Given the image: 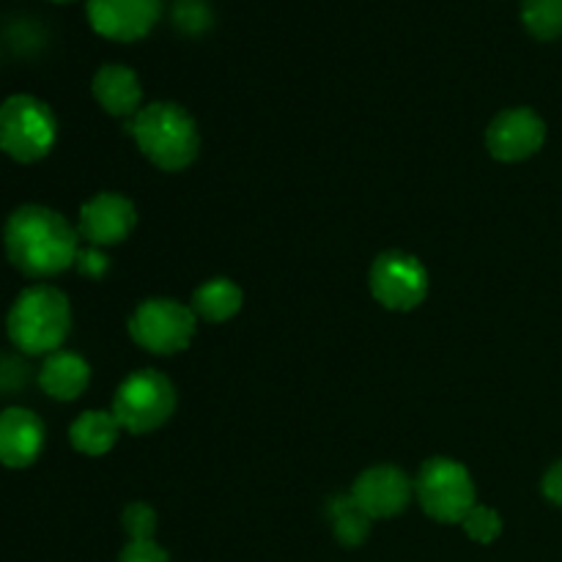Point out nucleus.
Here are the masks:
<instances>
[{
  "label": "nucleus",
  "mask_w": 562,
  "mask_h": 562,
  "mask_svg": "<svg viewBox=\"0 0 562 562\" xmlns=\"http://www.w3.org/2000/svg\"><path fill=\"white\" fill-rule=\"evenodd\" d=\"M77 234L64 214L27 203L11 212L3 228V247L11 267L25 278H55L77 261Z\"/></svg>",
  "instance_id": "obj_1"
},
{
  "label": "nucleus",
  "mask_w": 562,
  "mask_h": 562,
  "mask_svg": "<svg viewBox=\"0 0 562 562\" xmlns=\"http://www.w3.org/2000/svg\"><path fill=\"white\" fill-rule=\"evenodd\" d=\"M71 329L69 300L55 285H31L22 291L5 316V333L22 355H53Z\"/></svg>",
  "instance_id": "obj_2"
},
{
  "label": "nucleus",
  "mask_w": 562,
  "mask_h": 562,
  "mask_svg": "<svg viewBox=\"0 0 562 562\" xmlns=\"http://www.w3.org/2000/svg\"><path fill=\"white\" fill-rule=\"evenodd\" d=\"M143 157L159 170H184L198 157V126L184 108L173 102H154L140 108L130 124Z\"/></svg>",
  "instance_id": "obj_3"
},
{
  "label": "nucleus",
  "mask_w": 562,
  "mask_h": 562,
  "mask_svg": "<svg viewBox=\"0 0 562 562\" xmlns=\"http://www.w3.org/2000/svg\"><path fill=\"white\" fill-rule=\"evenodd\" d=\"M58 137L55 115L42 99L14 93L0 104V151L16 162H38L47 157Z\"/></svg>",
  "instance_id": "obj_4"
},
{
  "label": "nucleus",
  "mask_w": 562,
  "mask_h": 562,
  "mask_svg": "<svg viewBox=\"0 0 562 562\" xmlns=\"http://www.w3.org/2000/svg\"><path fill=\"white\" fill-rule=\"evenodd\" d=\"M415 494L426 516L442 525H461V519L477 505L475 483L467 467L445 456L428 459L420 467Z\"/></svg>",
  "instance_id": "obj_5"
},
{
  "label": "nucleus",
  "mask_w": 562,
  "mask_h": 562,
  "mask_svg": "<svg viewBox=\"0 0 562 562\" xmlns=\"http://www.w3.org/2000/svg\"><path fill=\"white\" fill-rule=\"evenodd\" d=\"M176 409V390L159 371L143 368L126 376L115 390L113 415L130 434L157 431Z\"/></svg>",
  "instance_id": "obj_6"
},
{
  "label": "nucleus",
  "mask_w": 562,
  "mask_h": 562,
  "mask_svg": "<svg viewBox=\"0 0 562 562\" xmlns=\"http://www.w3.org/2000/svg\"><path fill=\"white\" fill-rule=\"evenodd\" d=\"M130 335L151 355H176L195 335V313L176 300H146L132 313Z\"/></svg>",
  "instance_id": "obj_7"
},
{
  "label": "nucleus",
  "mask_w": 562,
  "mask_h": 562,
  "mask_svg": "<svg viewBox=\"0 0 562 562\" xmlns=\"http://www.w3.org/2000/svg\"><path fill=\"white\" fill-rule=\"evenodd\" d=\"M371 294L387 311H412L428 294V272L420 258L401 250H387L371 263Z\"/></svg>",
  "instance_id": "obj_8"
},
{
  "label": "nucleus",
  "mask_w": 562,
  "mask_h": 562,
  "mask_svg": "<svg viewBox=\"0 0 562 562\" xmlns=\"http://www.w3.org/2000/svg\"><path fill=\"white\" fill-rule=\"evenodd\" d=\"M547 140V124L530 108L503 110L486 130V146L499 162H521L541 151Z\"/></svg>",
  "instance_id": "obj_9"
},
{
  "label": "nucleus",
  "mask_w": 562,
  "mask_h": 562,
  "mask_svg": "<svg viewBox=\"0 0 562 562\" xmlns=\"http://www.w3.org/2000/svg\"><path fill=\"white\" fill-rule=\"evenodd\" d=\"M415 483L398 467H371L351 486V497L371 519H390L409 508Z\"/></svg>",
  "instance_id": "obj_10"
},
{
  "label": "nucleus",
  "mask_w": 562,
  "mask_h": 562,
  "mask_svg": "<svg viewBox=\"0 0 562 562\" xmlns=\"http://www.w3.org/2000/svg\"><path fill=\"white\" fill-rule=\"evenodd\" d=\"M162 0H88V22L113 42L143 38L159 20Z\"/></svg>",
  "instance_id": "obj_11"
},
{
  "label": "nucleus",
  "mask_w": 562,
  "mask_h": 562,
  "mask_svg": "<svg viewBox=\"0 0 562 562\" xmlns=\"http://www.w3.org/2000/svg\"><path fill=\"white\" fill-rule=\"evenodd\" d=\"M137 223L135 203L121 192H99L80 209V228L77 234L91 247L119 245L132 234Z\"/></svg>",
  "instance_id": "obj_12"
},
{
  "label": "nucleus",
  "mask_w": 562,
  "mask_h": 562,
  "mask_svg": "<svg viewBox=\"0 0 562 562\" xmlns=\"http://www.w3.org/2000/svg\"><path fill=\"white\" fill-rule=\"evenodd\" d=\"M44 448V426L31 409L9 406L0 412V464L25 470Z\"/></svg>",
  "instance_id": "obj_13"
},
{
  "label": "nucleus",
  "mask_w": 562,
  "mask_h": 562,
  "mask_svg": "<svg viewBox=\"0 0 562 562\" xmlns=\"http://www.w3.org/2000/svg\"><path fill=\"white\" fill-rule=\"evenodd\" d=\"M93 97L102 104L104 113L119 115V119H126L132 115L135 119L140 113L143 102V88L140 80L132 69L121 64H108L97 71L93 77Z\"/></svg>",
  "instance_id": "obj_14"
},
{
  "label": "nucleus",
  "mask_w": 562,
  "mask_h": 562,
  "mask_svg": "<svg viewBox=\"0 0 562 562\" xmlns=\"http://www.w3.org/2000/svg\"><path fill=\"white\" fill-rule=\"evenodd\" d=\"M88 382H91V368L75 351H53L38 371V384L55 401L80 398Z\"/></svg>",
  "instance_id": "obj_15"
},
{
  "label": "nucleus",
  "mask_w": 562,
  "mask_h": 562,
  "mask_svg": "<svg viewBox=\"0 0 562 562\" xmlns=\"http://www.w3.org/2000/svg\"><path fill=\"white\" fill-rule=\"evenodd\" d=\"M124 431L121 423L115 420L113 412L91 409L82 412L69 428V442L77 453L82 456H104L108 450H113V445L119 442V434Z\"/></svg>",
  "instance_id": "obj_16"
},
{
  "label": "nucleus",
  "mask_w": 562,
  "mask_h": 562,
  "mask_svg": "<svg viewBox=\"0 0 562 562\" xmlns=\"http://www.w3.org/2000/svg\"><path fill=\"white\" fill-rule=\"evenodd\" d=\"M241 307V289L228 278H212L203 285H198L192 294V313L201 316L203 322H228L239 313Z\"/></svg>",
  "instance_id": "obj_17"
},
{
  "label": "nucleus",
  "mask_w": 562,
  "mask_h": 562,
  "mask_svg": "<svg viewBox=\"0 0 562 562\" xmlns=\"http://www.w3.org/2000/svg\"><path fill=\"white\" fill-rule=\"evenodd\" d=\"M327 514L333 519L335 538H338L344 547H360L362 541L371 532V516L355 503L351 494H344V497H333L327 505Z\"/></svg>",
  "instance_id": "obj_18"
},
{
  "label": "nucleus",
  "mask_w": 562,
  "mask_h": 562,
  "mask_svg": "<svg viewBox=\"0 0 562 562\" xmlns=\"http://www.w3.org/2000/svg\"><path fill=\"white\" fill-rule=\"evenodd\" d=\"M521 22L536 38L562 36V0H521Z\"/></svg>",
  "instance_id": "obj_19"
},
{
  "label": "nucleus",
  "mask_w": 562,
  "mask_h": 562,
  "mask_svg": "<svg viewBox=\"0 0 562 562\" xmlns=\"http://www.w3.org/2000/svg\"><path fill=\"white\" fill-rule=\"evenodd\" d=\"M173 22L187 36H201L212 27V9L206 0H176Z\"/></svg>",
  "instance_id": "obj_20"
},
{
  "label": "nucleus",
  "mask_w": 562,
  "mask_h": 562,
  "mask_svg": "<svg viewBox=\"0 0 562 562\" xmlns=\"http://www.w3.org/2000/svg\"><path fill=\"white\" fill-rule=\"evenodd\" d=\"M461 527H464L467 536L477 543H494L503 532V519L497 516V510L486 508V505H475L470 514L461 519Z\"/></svg>",
  "instance_id": "obj_21"
},
{
  "label": "nucleus",
  "mask_w": 562,
  "mask_h": 562,
  "mask_svg": "<svg viewBox=\"0 0 562 562\" xmlns=\"http://www.w3.org/2000/svg\"><path fill=\"white\" fill-rule=\"evenodd\" d=\"M121 525H124L130 541H154V530H157V514H154L151 505L132 503L124 508Z\"/></svg>",
  "instance_id": "obj_22"
},
{
  "label": "nucleus",
  "mask_w": 562,
  "mask_h": 562,
  "mask_svg": "<svg viewBox=\"0 0 562 562\" xmlns=\"http://www.w3.org/2000/svg\"><path fill=\"white\" fill-rule=\"evenodd\" d=\"M119 562H170L168 552L154 541H130Z\"/></svg>",
  "instance_id": "obj_23"
},
{
  "label": "nucleus",
  "mask_w": 562,
  "mask_h": 562,
  "mask_svg": "<svg viewBox=\"0 0 562 562\" xmlns=\"http://www.w3.org/2000/svg\"><path fill=\"white\" fill-rule=\"evenodd\" d=\"M77 272L86 274V278L91 280H99L104 278V272H108V258L102 256V250L99 247H86V250L77 252V261H75Z\"/></svg>",
  "instance_id": "obj_24"
},
{
  "label": "nucleus",
  "mask_w": 562,
  "mask_h": 562,
  "mask_svg": "<svg viewBox=\"0 0 562 562\" xmlns=\"http://www.w3.org/2000/svg\"><path fill=\"white\" fill-rule=\"evenodd\" d=\"M25 384V366L14 357H0V390H16Z\"/></svg>",
  "instance_id": "obj_25"
},
{
  "label": "nucleus",
  "mask_w": 562,
  "mask_h": 562,
  "mask_svg": "<svg viewBox=\"0 0 562 562\" xmlns=\"http://www.w3.org/2000/svg\"><path fill=\"white\" fill-rule=\"evenodd\" d=\"M541 488H543V497H547L549 503L562 505V461H558V464L543 475Z\"/></svg>",
  "instance_id": "obj_26"
},
{
  "label": "nucleus",
  "mask_w": 562,
  "mask_h": 562,
  "mask_svg": "<svg viewBox=\"0 0 562 562\" xmlns=\"http://www.w3.org/2000/svg\"><path fill=\"white\" fill-rule=\"evenodd\" d=\"M53 3H69V0H53Z\"/></svg>",
  "instance_id": "obj_27"
}]
</instances>
